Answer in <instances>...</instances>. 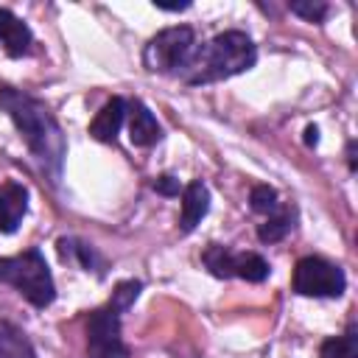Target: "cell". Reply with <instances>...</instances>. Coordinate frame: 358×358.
<instances>
[{"instance_id": "5", "label": "cell", "mask_w": 358, "mask_h": 358, "mask_svg": "<svg viewBox=\"0 0 358 358\" xmlns=\"http://www.w3.org/2000/svg\"><path fill=\"white\" fill-rule=\"evenodd\" d=\"M291 288L299 296H324V299H336L344 294L347 288V277L341 271V266L324 260V257H302L294 268V280Z\"/></svg>"}, {"instance_id": "14", "label": "cell", "mask_w": 358, "mask_h": 358, "mask_svg": "<svg viewBox=\"0 0 358 358\" xmlns=\"http://www.w3.org/2000/svg\"><path fill=\"white\" fill-rule=\"evenodd\" d=\"M0 358H36L28 336L11 322H0Z\"/></svg>"}, {"instance_id": "11", "label": "cell", "mask_w": 358, "mask_h": 358, "mask_svg": "<svg viewBox=\"0 0 358 358\" xmlns=\"http://www.w3.org/2000/svg\"><path fill=\"white\" fill-rule=\"evenodd\" d=\"M0 42H3V48H6V53L11 59H20V56L31 53L34 34H31V28L14 11L0 8Z\"/></svg>"}, {"instance_id": "16", "label": "cell", "mask_w": 358, "mask_h": 358, "mask_svg": "<svg viewBox=\"0 0 358 358\" xmlns=\"http://www.w3.org/2000/svg\"><path fill=\"white\" fill-rule=\"evenodd\" d=\"M319 358H358V333H355V322L347 324L344 336H336V338L322 341Z\"/></svg>"}, {"instance_id": "22", "label": "cell", "mask_w": 358, "mask_h": 358, "mask_svg": "<svg viewBox=\"0 0 358 358\" xmlns=\"http://www.w3.org/2000/svg\"><path fill=\"white\" fill-rule=\"evenodd\" d=\"M347 162H350V171L355 173V140L347 143Z\"/></svg>"}, {"instance_id": "6", "label": "cell", "mask_w": 358, "mask_h": 358, "mask_svg": "<svg viewBox=\"0 0 358 358\" xmlns=\"http://www.w3.org/2000/svg\"><path fill=\"white\" fill-rule=\"evenodd\" d=\"M201 263L213 277H221V280L241 277L246 282H263L271 271L266 257L255 252H232L229 246H221V243H210L201 252Z\"/></svg>"}, {"instance_id": "17", "label": "cell", "mask_w": 358, "mask_h": 358, "mask_svg": "<svg viewBox=\"0 0 358 358\" xmlns=\"http://www.w3.org/2000/svg\"><path fill=\"white\" fill-rule=\"evenodd\" d=\"M249 204H252L255 213H260V215H271V213L280 207V201H277V190H274L271 185H255V187L249 190Z\"/></svg>"}, {"instance_id": "8", "label": "cell", "mask_w": 358, "mask_h": 358, "mask_svg": "<svg viewBox=\"0 0 358 358\" xmlns=\"http://www.w3.org/2000/svg\"><path fill=\"white\" fill-rule=\"evenodd\" d=\"M126 120H129V140L131 145L148 148L162 140V126L151 115V109L143 101H126Z\"/></svg>"}, {"instance_id": "7", "label": "cell", "mask_w": 358, "mask_h": 358, "mask_svg": "<svg viewBox=\"0 0 358 358\" xmlns=\"http://www.w3.org/2000/svg\"><path fill=\"white\" fill-rule=\"evenodd\" d=\"M120 310L115 305H101L87 319V352L90 358H129V347L120 336Z\"/></svg>"}, {"instance_id": "2", "label": "cell", "mask_w": 358, "mask_h": 358, "mask_svg": "<svg viewBox=\"0 0 358 358\" xmlns=\"http://www.w3.org/2000/svg\"><path fill=\"white\" fill-rule=\"evenodd\" d=\"M257 62V48L243 31H224L215 34L210 42L196 45L190 62L182 67L176 78H182L190 87L213 84L232 78L238 73H246Z\"/></svg>"}, {"instance_id": "15", "label": "cell", "mask_w": 358, "mask_h": 358, "mask_svg": "<svg viewBox=\"0 0 358 358\" xmlns=\"http://www.w3.org/2000/svg\"><path fill=\"white\" fill-rule=\"evenodd\" d=\"M294 221H296V213H294V207H277L271 215H266V221L257 227V238H260V243H277V241H282L291 229H294Z\"/></svg>"}, {"instance_id": "3", "label": "cell", "mask_w": 358, "mask_h": 358, "mask_svg": "<svg viewBox=\"0 0 358 358\" xmlns=\"http://www.w3.org/2000/svg\"><path fill=\"white\" fill-rule=\"evenodd\" d=\"M0 282L17 288L34 308H48L56 299V282L45 255L31 246L14 257H0Z\"/></svg>"}, {"instance_id": "13", "label": "cell", "mask_w": 358, "mask_h": 358, "mask_svg": "<svg viewBox=\"0 0 358 358\" xmlns=\"http://www.w3.org/2000/svg\"><path fill=\"white\" fill-rule=\"evenodd\" d=\"M56 249L64 263H78L84 271H95L98 277H103V257L95 252V246H90L78 238H59Z\"/></svg>"}, {"instance_id": "19", "label": "cell", "mask_w": 358, "mask_h": 358, "mask_svg": "<svg viewBox=\"0 0 358 358\" xmlns=\"http://www.w3.org/2000/svg\"><path fill=\"white\" fill-rule=\"evenodd\" d=\"M288 11L302 17V20H308V22H322L327 17L330 6L322 3V0H296V3H288Z\"/></svg>"}, {"instance_id": "18", "label": "cell", "mask_w": 358, "mask_h": 358, "mask_svg": "<svg viewBox=\"0 0 358 358\" xmlns=\"http://www.w3.org/2000/svg\"><path fill=\"white\" fill-rule=\"evenodd\" d=\"M140 291H143V282L140 280H123V282L115 285V291L109 296V305H115L120 313H126L134 305V299L140 296Z\"/></svg>"}, {"instance_id": "10", "label": "cell", "mask_w": 358, "mask_h": 358, "mask_svg": "<svg viewBox=\"0 0 358 358\" xmlns=\"http://www.w3.org/2000/svg\"><path fill=\"white\" fill-rule=\"evenodd\" d=\"M207 210H210V190H207V185H204L201 179L185 185V187H182V215H179V229H182L185 235L193 232V229L201 224V218L207 215Z\"/></svg>"}, {"instance_id": "9", "label": "cell", "mask_w": 358, "mask_h": 358, "mask_svg": "<svg viewBox=\"0 0 358 358\" xmlns=\"http://www.w3.org/2000/svg\"><path fill=\"white\" fill-rule=\"evenodd\" d=\"M28 213V190L20 182L0 185V232H14Z\"/></svg>"}, {"instance_id": "20", "label": "cell", "mask_w": 358, "mask_h": 358, "mask_svg": "<svg viewBox=\"0 0 358 358\" xmlns=\"http://www.w3.org/2000/svg\"><path fill=\"white\" fill-rule=\"evenodd\" d=\"M151 187H154L159 196H179V193H182V185H179V179H176V176H171V173H162V176H157V179L151 182Z\"/></svg>"}, {"instance_id": "12", "label": "cell", "mask_w": 358, "mask_h": 358, "mask_svg": "<svg viewBox=\"0 0 358 358\" xmlns=\"http://www.w3.org/2000/svg\"><path fill=\"white\" fill-rule=\"evenodd\" d=\"M126 120V98L115 95L112 101H106L101 106V112L92 117L90 123V134L98 140V143H115L117 140V131Z\"/></svg>"}, {"instance_id": "4", "label": "cell", "mask_w": 358, "mask_h": 358, "mask_svg": "<svg viewBox=\"0 0 358 358\" xmlns=\"http://www.w3.org/2000/svg\"><path fill=\"white\" fill-rule=\"evenodd\" d=\"M193 50H196L193 28L190 25H173V28H165L148 39V45L143 50V64L148 73L179 76L182 67L190 62Z\"/></svg>"}, {"instance_id": "21", "label": "cell", "mask_w": 358, "mask_h": 358, "mask_svg": "<svg viewBox=\"0 0 358 358\" xmlns=\"http://www.w3.org/2000/svg\"><path fill=\"white\" fill-rule=\"evenodd\" d=\"M305 143H308V145H316V143H319V129H316V126H308V129H305Z\"/></svg>"}, {"instance_id": "1", "label": "cell", "mask_w": 358, "mask_h": 358, "mask_svg": "<svg viewBox=\"0 0 358 358\" xmlns=\"http://www.w3.org/2000/svg\"><path fill=\"white\" fill-rule=\"evenodd\" d=\"M0 106L14 120L17 131L22 134V140H25L28 151L34 154L36 165L42 168V173L53 185H59L64 157H67V140H64L59 120L50 115V109L39 98H34L22 90H14V87H0Z\"/></svg>"}]
</instances>
